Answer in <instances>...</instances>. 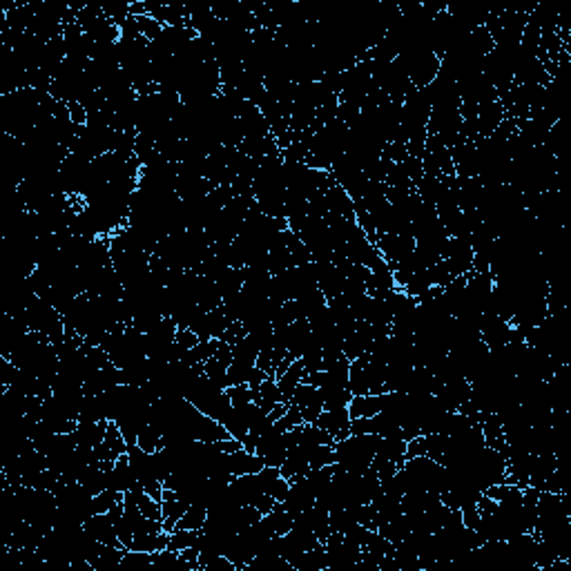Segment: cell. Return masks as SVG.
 Here are the masks:
<instances>
[{"label":"cell","mask_w":571,"mask_h":571,"mask_svg":"<svg viewBox=\"0 0 571 571\" xmlns=\"http://www.w3.org/2000/svg\"><path fill=\"white\" fill-rule=\"evenodd\" d=\"M201 538V529H172L170 531V542H167V549L172 551H183L187 547H196Z\"/></svg>","instance_id":"obj_9"},{"label":"cell","mask_w":571,"mask_h":571,"mask_svg":"<svg viewBox=\"0 0 571 571\" xmlns=\"http://www.w3.org/2000/svg\"><path fill=\"white\" fill-rule=\"evenodd\" d=\"M428 453V435H415L406 442V460Z\"/></svg>","instance_id":"obj_18"},{"label":"cell","mask_w":571,"mask_h":571,"mask_svg":"<svg viewBox=\"0 0 571 571\" xmlns=\"http://www.w3.org/2000/svg\"><path fill=\"white\" fill-rule=\"evenodd\" d=\"M123 491H116V489H105L101 491V493H96L92 496V502H89V506H92V515L94 513H107L114 504H119L123 502Z\"/></svg>","instance_id":"obj_10"},{"label":"cell","mask_w":571,"mask_h":571,"mask_svg":"<svg viewBox=\"0 0 571 571\" xmlns=\"http://www.w3.org/2000/svg\"><path fill=\"white\" fill-rule=\"evenodd\" d=\"M143 567H152V553L125 549L123 560H121V569L132 571V569H143Z\"/></svg>","instance_id":"obj_14"},{"label":"cell","mask_w":571,"mask_h":571,"mask_svg":"<svg viewBox=\"0 0 571 571\" xmlns=\"http://www.w3.org/2000/svg\"><path fill=\"white\" fill-rule=\"evenodd\" d=\"M386 399H388V393H380V395H353L351 401H348L351 419L375 417L377 413H382L384 406H386Z\"/></svg>","instance_id":"obj_3"},{"label":"cell","mask_w":571,"mask_h":571,"mask_svg":"<svg viewBox=\"0 0 571 571\" xmlns=\"http://www.w3.org/2000/svg\"><path fill=\"white\" fill-rule=\"evenodd\" d=\"M110 419H101V422H78V428L74 431L76 435V444L78 446H87V449H94L103 440H105V428Z\"/></svg>","instance_id":"obj_6"},{"label":"cell","mask_w":571,"mask_h":571,"mask_svg":"<svg viewBox=\"0 0 571 571\" xmlns=\"http://www.w3.org/2000/svg\"><path fill=\"white\" fill-rule=\"evenodd\" d=\"M83 529H85V533L89 535V538H94L96 542L112 544V547H123L119 535H116V526H114V520L110 517V513L89 515L87 520L83 522Z\"/></svg>","instance_id":"obj_1"},{"label":"cell","mask_w":571,"mask_h":571,"mask_svg":"<svg viewBox=\"0 0 571 571\" xmlns=\"http://www.w3.org/2000/svg\"><path fill=\"white\" fill-rule=\"evenodd\" d=\"M275 504H277V500H275V498H270V496H268V493L259 496V500H257V502H255V506L259 509V511H261V515L270 513L272 509H275Z\"/></svg>","instance_id":"obj_19"},{"label":"cell","mask_w":571,"mask_h":571,"mask_svg":"<svg viewBox=\"0 0 571 571\" xmlns=\"http://www.w3.org/2000/svg\"><path fill=\"white\" fill-rule=\"evenodd\" d=\"M303 375H306V369H303L301 360H294V362L288 366V369H286V371L279 375V377H277V386H279L283 404H288V401H290L294 388H297L299 384H301V380H303Z\"/></svg>","instance_id":"obj_5"},{"label":"cell","mask_w":571,"mask_h":571,"mask_svg":"<svg viewBox=\"0 0 571 571\" xmlns=\"http://www.w3.org/2000/svg\"><path fill=\"white\" fill-rule=\"evenodd\" d=\"M226 462H228V469H230L232 476H248V473H259L266 467L264 460L259 458L257 453H250L246 449L226 455Z\"/></svg>","instance_id":"obj_4"},{"label":"cell","mask_w":571,"mask_h":571,"mask_svg":"<svg viewBox=\"0 0 571 571\" xmlns=\"http://www.w3.org/2000/svg\"><path fill=\"white\" fill-rule=\"evenodd\" d=\"M205 520H208V506L205 504H190L185 509V513L178 517L176 526L178 529H203Z\"/></svg>","instance_id":"obj_8"},{"label":"cell","mask_w":571,"mask_h":571,"mask_svg":"<svg viewBox=\"0 0 571 571\" xmlns=\"http://www.w3.org/2000/svg\"><path fill=\"white\" fill-rule=\"evenodd\" d=\"M226 395L232 406H246L253 401V388L248 384H235V386L226 388Z\"/></svg>","instance_id":"obj_15"},{"label":"cell","mask_w":571,"mask_h":571,"mask_svg":"<svg viewBox=\"0 0 571 571\" xmlns=\"http://www.w3.org/2000/svg\"><path fill=\"white\" fill-rule=\"evenodd\" d=\"M199 342H201V339H199V335H196L192 328H176L174 344L181 348V351H190V348H194Z\"/></svg>","instance_id":"obj_17"},{"label":"cell","mask_w":571,"mask_h":571,"mask_svg":"<svg viewBox=\"0 0 571 571\" xmlns=\"http://www.w3.org/2000/svg\"><path fill=\"white\" fill-rule=\"evenodd\" d=\"M319 428H324L326 433L333 435V440H346L351 437V413L346 408H333V410H321V415L315 419Z\"/></svg>","instance_id":"obj_2"},{"label":"cell","mask_w":571,"mask_h":571,"mask_svg":"<svg viewBox=\"0 0 571 571\" xmlns=\"http://www.w3.org/2000/svg\"><path fill=\"white\" fill-rule=\"evenodd\" d=\"M264 491H266V493L270 496V498H275L277 502H283L286 496H288V491H290V482L286 480L283 476H279V478H275V480H270V482H266Z\"/></svg>","instance_id":"obj_16"},{"label":"cell","mask_w":571,"mask_h":571,"mask_svg":"<svg viewBox=\"0 0 571 571\" xmlns=\"http://www.w3.org/2000/svg\"><path fill=\"white\" fill-rule=\"evenodd\" d=\"M137 446H141L145 453H156V451L163 449V435H161L152 424H148L139 431Z\"/></svg>","instance_id":"obj_12"},{"label":"cell","mask_w":571,"mask_h":571,"mask_svg":"<svg viewBox=\"0 0 571 571\" xmlns=\"http://www.w3.org/2000/svg\"><path fill=\"white\" fill-rule=\"evenodd\" d=\"M337 462V453L333 444H319L312 446L308 453V464L310 469H321V467H330V464Z\"/></svg>","instance_id":"obj_11"},{"label":"cell","mask_w":571,"mask_h":571,"mask_svg":"<svg viewBox=\"0 0 571 571\" xmlns=\"http://www.w3.org/2000/svg\"><path fill=\"white\" fill-rule=\"evenodd\" d=\"M187 506H190V504H187L181 496L174 498V500H163V502H161V511H163V529H165L167 533L176 526L178 517H181V515L185 513Z\"/></svg>","instance_id":"obj_7"},{"label":"cell","mask_w":571,"mask_h":571,"mask_svg":"<svg viewBox=\"0 0 571 571\" xmlns=\"http://www.w3.org/2000/svg\"><path fill=\"white\" fill-rule=\"evenodd\" d=\"M255 364L241 362L232 357V364L228 366V386H235V384H248L250 373H253Z\"/></svg>","instance_id":"obj_13"}]
</instances>
